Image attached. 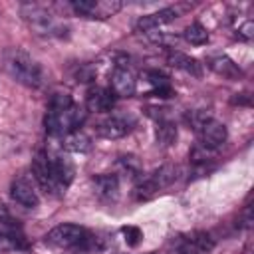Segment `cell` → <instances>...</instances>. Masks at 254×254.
<instances>
[{
	"mask_svg": "<svg viewBox=\"0 0 254 254\" xmlns=\"http://www.w3.org/2000/svg\"><path fill=\"white\" fill-rule=\"evenodd\" d=\"M85 121V111L73 103L67 93H54L48 103V113L44 119L46 131L54 137H64L67 133L79 131Z\"/></svg>",
	"mask_w": 254,
	"mask_h": 254,
	"instance_id": "cell-1",
	"label": "cell"
},
{
	"mask_svg": "<svg viewBox=\"0 0 254 254\" xmlns=\"http://www.w3.org/2000/svg\"><path fill=\"white\" fill-rule=\"evenodd\" d=\"M4 67L8 71V75L26 85V87H32V89H38L44 85V69L42 65L24 50H10L4 58Z\"/></svg>",
	"mask_w": 254,
	"mask_h": 254,
	"instance_id": "cell-2",
	"label": "cell"
},
{
	"mask_svg": "<svg viewBox=\"0 0 254 254\" xmlns=\"http://www.w3.org/2000/svg\"><path fill=\"white\" fill-rule=\"evenodd\" d=\"M20 12H22L24 22L30 26V30L36 36H42V38H64L65 36V26L44 6L24 4Z\"/></svg>",
	"mask_w": 254,
	"mask_h": 254,
	"instance_id": "cell-3",
	"label": "cell"
},
{
	"mask_svg": "<svg viewBox=\"0 0 254 254\" xmlns=\"http://www.w3.org/2000/svg\"><path fill=\"white\" fill-rule=\"evenodd\" d=\"M179 167L177 165H163L159 167L157 171H153L149 177H141L139 183H137V189H135V194L139 200H147L151 196H155L159 190L171 187L177 179H179Z\"/></svg>",
	"mask_w": 254,
	"mask_h": 254,
	"instance_id": "cell-4",
	"label": "cell"
},
{
	"mask_svg": "<svg viewBox=\"0 0 254 254\" xmlns=\"http://www.w3.org/2000/svg\"><path fill=\"white\" fill-rule=\"evenodd\" d=\"M87 230L79 224H58L46 234V244L54 248H81V244L87 240Z\"/></svg>",
	"mask_w": 254,
	"mask_h": 254,
	"instance_id": "cell-5",
	"label": "cell"
},
{
	"mask_svg": "<svg viewBox=\"0 0 254 254\" xmlns=\"http://www.w3.org/2000/svg\"><path fill=\"white\" fill-rule=\"evenodd\" d=\"M123 8L121 0H73L71 10L87 20H107Z\"/></svg>",
	"mask_w": 254,
	"mask_h": 254,
	"instance_id": "cell-6",
	"label": "cell"
},
{
	"mask_svg": "<svg viewBox=\"0 0 254 254\" xmlns=\"http://www.w3.org/2000/svg\"><path fill=\"white\" fill-rule=\"evenodd\" d=\"M109 85H111L109 91L113 93V97H131L137 91V77L129 65L115 64V67L111 71Z\"/></svg>",
	"mask_w": 254,
	"mask_h": 254,
	"instance_id": "cell-7",
	"label": "cell"
},
{
	"mask_svg": "<svg viewBox=\"0 0 254 254\" xmlns=\"http://www.w3.org/2000/svg\"><path fill=\"white\" fill-rule=\"evenodd\" d=\"M196 135H198V143H200V145H204V147L216 151V149L226 141L228 131H226V125H224L222 121H218V119H214L212 115H208V117L204 119V123L196 129Z\"/></svg>",
	"mask_w": 254,
	"mask_h": 254,
	"instance_id": "cell-8",
	"label": "cell"
},
{
	"mask_svg": "<svg viewBox=\"0 0 254 254\" xmlns=\"http://www.w3.org/2000/svg\"><path fill=\"white\" fill-rule=\"evenodd\" d=\"M32 173L34 179L38 181V185L42 187V190H46V194H62L64 190L56 185V181L52 179L50 173V163H48V155L46 153H38L34 163H32Z\"/></svg>",
	"mask_w": 254,
	"mask_h": 254,
	"instance_id": "cell-9",
	"label": "cell"
},
{
	"mask_svg": "<svg viewBox=\"0 0 254 254\" xmlns=\"http://www.w3.org/2000/svg\"><path fill=\"white\" fill-rule=\"evenodd\" d=\"M10 196L12 200H16L18 204L26 206V208H36L40 202V196L34 189V185L26 179V177H18L12 181L10 185Z\"/></svg>",
	"mask_w": 254,
	"mask_h": 254,
	"instance_id": "cell-10",
	"label": "cell"
},
{
	"mask_svg": "<svg viewBox=\"0 0 254 254\" xmlns=\"http://www.w3.org/2000/svg\"><path fill=\"white\" fill-rule=\"evenodd\" d=\"M48 155V163H50V173H52V179L56 181V185L65 192V189L69 187V183L73 181V165L64 159L62 155Z\"/></svg>",
	"mask_w": 254,
	"mask_h": 254,
	"instance_id": "cell-11",
	"label": "cell"
},
{
	"mask_svg": "<svg viewBox=\"0 0 254 254\" xmlns=\"http://www.w3.org/2000/svg\"><path fill=\"white\" fill-rule=\"evenodd\" d=\"M177 16H179V10H177V8H163V10H159V12L141 16V18L137 20L135 28H137V32H147V34H149V32L157 30L159 26L173 22Z\"/></svg>",
	"mask_w": 254,
	"mask_h": 254,
	"instance_id": "cell-12",
	"label": "cell"
},
{
	"mask_svg": "<svg viewBox=\"0 0 254 254\" xmlns=\"http://www.w3.org/2000/svg\"><path fill=\"white\" fill-rule=\"evenodd\" d=\"M129 131H131V123L119 115H111L97 125V135L103 139H121Z\"/></svg>",
	"mask_w": 254,
	"mask_h": 254,
	"instance_id": "cell-13",
	"label": "cell"
},
{
	"mask_svg": "<svg viewBox=\"0 0 254 254\" xmlns=\"http://www.w3.org/2000/svg\"><path fill=\"white\" fill-rule=\"evenodd\" d=\"M85 107L93 113H105V111H111L113 107V93L105 87H91L87 91V97H85Z\"/></svg>",
	"mask_w": 254,
	"mask_h": 254,
	"instance_id": "cell-14",
	"label": "cell"
},
{
	"mask_svg": "<svg viewBox=\"0 0 254 254\" xmlns=\"http://www.w3.org/2000/svg\"><path fill=\"white\" fill-rule=\"evenodd\" d=\"M206 65L216 73V75H222L226 79H238L242 75V69L238 67L236 62H232L228 56H212L208 58Z\"/></svg>",
	"mask_w": 254,
	"mask_h": 254,
	"instance_id": "cell-15",
	"label": "cell"
},
{
	"mask_svg": "<svg viewBox=\"0 0 254 254\" xmlns=\"http://www.w3.org/2000/svg\"><path fill=\"white\" fill-rule=\"evenodd\" d=\"M167 62H169L173 67H177V69H181V71H185V73H190V75H194V77H200V75H202V65L198 64V60H194V58H190V56H187V54L171 52L169 58H167Z\"/></svg>",
	"mask_w": 254,
	"mask_h": 254,
	"instance_id": "cell-16",
	"label": "cell"
},
{
	"mask_svg": "<svg viewBox=\"0 0 254 254\" xmlns=\"http://www.w3.org/2000/svg\"><path fill=\"white\" fill-rule=\"evenodd\" d=\"M93 187L101 198L111 200L119 192V179L115 175H97V177H93Z\"/></svg>",
	"mask_w": 254,
	"mask_h": 254,
	"instance_id": "cell-17",
	"label": "cell"
},
{
	"mask_svg": "<svg viewBox=\"0 0 254 254\" xmlns=\"http://www.w3.org/2000/svg\"><path fill=\"white\" fill-rule=\"evenodd\" d=\"M155 139H157V145H161V147H173L175 141H177V125L171 119L161 117L157 121Z\"/></svg>",
	"mask_w": 254,
	"mask_h": 254,
	"instance_id": "cell-18",
	"label": "cell"
},
{
	"mask_svg": "<svg viewBox=\"0 0 254 254\" xmlns=\"http://www.w3.org/2000/svg\"><path fill=\"white\" fill-rule=\"evenodd\" d=\"M62 147L69 153H87L91 149V139L83 131H73V133L64 135Z\"/></svg>",
	"mask_w": 254,
	"mask_h": 254,
	"instance_id": "cell-19",
	"label": "cell"
},
{
	"mask_svg": "<svg viewBox=\"0 0 254 254\" xmlns=\"http://www.w3.org/2000/svg\"><path fill=\"white\" fill-rule=\"evenodd\" d=\"M147 79L153 85V95H157V97H171V95H175L173 85H171V79L163 71L151 69V71H147Z\"/></svg>",
	"mask_w": 254,
	"mask_h": 254,
	"instance_id": "cell-20",
	"label": "cell"
},
{
	"mask_svg": "<svg viewBox=\"0 0 254 254\" xmlns=\"http://www.w3.org/2000/svg\"><path fill=\"white\" fill-rule=\"evenodd\" d=\"M183 38H185L189 44H192V46H204V44L208 42V32H206V28H204L202 24L194 22V24H190V26L185 28Z\"/></svg>",
	"mask_w": 254,
	"mask_h": 254,
	"instance_id": "cell-21",
	"label": "cell"
},
{
	"mask_svg": "<svg viewBox=\"0 0 254 254\" xmlns=\"http://www.w3.org/2000/svg\"><path fill=\"white\" fill-rule=\"evenodd\" d=\"M117 167L127 177H133V179L141 177V163H139V159L135 155H123V157H119Z\"/></svg>",
	"mask_w": 254,
	"mask_h": 254,
	"instance_id": "cell-22",
	"label": "cell"
},
{
	"mask_svg": "<svg viewBox=\"0 0 254 254\" xmlns=\"http://www.w3.org/2000/svg\"><path fill=\"white\" fill-rule=\"evenodd\" d=\"M187 240L192 244V248H194L196 252H210V250L214 248V240H212L210 234H206V232H194V234H190Z\"/></svg>",
	"mask_w": 254,
	"mask_h": 254,
	"instance_id": "cell-23",
	"label": "cell"
},
{
	"mask_svg": "<svg viewBox=\"0 0 254 254\" xmlns=\"http://www.w3.org/2000/svg\"><path fill=\"white\" fill-rule=\"evenodd\" d=\"M121 234H123V238H125V242H127V246H139L141 244V240H143V230L139 228V226H133V224H129V226H123L121 228Z\"/></svg>",
	"mask_w": 254,
	"mask_h": 254,
	"instance_id": "cell-24",
	"label": "cell"
},
{
	"mask_svg": "<svg viewBox=\"0 0 254 254\" xmlns=\"http://www.w3.org/2000/svg\"><path fill=\"white\" fill-rule=\"evenodd\" d=\"M147 254H157V252H147Z\"/></svg>",
	"mask_w": 254,
	"mask_h": 254,
	"instance_id": "cell-25",
	"label": "cell"
}]
</instances>
